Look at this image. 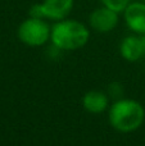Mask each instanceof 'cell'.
<instances>
[{
    "mask_svg": "<svg viewBox=\"0 0 145 146\" xmlns=\"http://www.w3.org/2000/svg\"><path fill=\"white\" fill-rule=\"evenodd\" d=\"M108 121L113 129L121 133H131L143 126L145 109L132 99H117L108 108Z\"/></svg>",
    "mask_w": 145,
    "mask_h": 146,
    "instance_id": "1",
    "label": "cell"
},
{
    "mask_svg": "<svg viewBox=\"0 0 145 146\" xmlns=\"http://www.w3.org/2000/svg\"><path fill=\"white\" fill-rule=\"evenodd\" d=\"M90 38L87 26L76 19H62L51 26L50 42L63 51H73L84 48Z\"/></svg>",
    "mask_w": 145,
    "mask_h": 146,
    "instance_id": "2",
    "label": "cell"
},
{
    "mask_svg": "<svg viewBox=\"0 0 145 146\" xmlns=\"http://www.w3.org/2000/svg\"><path fill=\"white\" fill-rule=\"evenodd\" d=\"M51 27L44 18L28 17L17 30V36L22 44L31 48H39L50 41Z\"/></svg>",
    "mask_w": 145,
    "mask_h": 146,
    "instance_id": "3",
    "label": "cell"
},
{
    "mask_svg": "<svg viewBox=\"0 0 145 146\" xmlns=\"http://www.w3.org/2000/svg\"><path fill=\"white\" fill-rule=\"evenodd\" d=\"M120 13L109 9L107 7H100L92 10L89 15V26L94 31L100 33H108L113 31L120 22Z\"/></svg>",
    "mask_w": 145,
    "mask_h": 146,
    "instance_id": "4",
    "label": "cell"
},
{
    "mask_svg": "<svg viewBox=\"0 0 145 146\" xmlns=\"http://www.w3.org/2000/svg\"><path fill=\"white\" fill-rule=\"evenodd\" d=\"M126 26L136 35H145V1H131L123 12Z\"/></svg>",
    "mask_w": 145,
    "mask_h": 146,
    "instance_id": "5",
    "label": "cell"
},
{
    "mask_svg": "<svg viewBox=\"0 0 145 146\" xmlns=\"http://www.w3.org/2000/svg\"><path fill=\"white\" fill-rule=\"evenodd\" d=\"M73 5L74 0H44L40 3L44 19L54 22L66 19L73 9Z\"/></svg>",
    "mask_w": 145,
    "mask_h": 146,
    "instance_id": "6",
    "label": "cell"
},
{
    "mask_svg": "<svg viewBox=\"0 0 145 146\" xmlns=\"http://www.w3.org/2000/svg\"><path fill=\"white\" fill-rule=\"evenodd\" d=\"M120 54L127 62H138L144 56L140 35L126 36L120 44Z\"/></svg>",
    "mask_w": 145,
    "mask_h": 146,
    "instance_id": "7",
    "label": "cell"
},
{
    "mask_svg": "<svg viewBox=\"0 0 145 146\" xmlns=\"http://www.w3.org/2000/svg\"><path fill=\"white\" fill-rule=\"evenodd\" d=\"M82 106L91 114H100L109 108V96L99 90H90L82 98Z\"/></svg>",
    "mask_w": 145,
    "mask_h": 146,
    "instance_id": "8",
    "label": "cell"
},
{
    "mask_svg": "<svg viewBox=\"0 0 145 146\" xmlns=\"http://www.w3.org/2000/svg\"><path fill=\"white\" fill-rule=\"evenodd\" d=\"M104 7L109 8V9L114 10L117 13H123L125 9L128 7L131 0H100Z\"/></svg>",
    "mask_w": 145,
    "mask_h": 146,
    "instance_id": "9",
    "label": "cell"
},
{
    "mask_svg": "<svg viewBox=\"0 0 145 146\" xmlns=\"http://www.w3.org/2000/svg\"><path fill=\"white\" fill-rule=\"evenodd\" d=\"M108 90H109V96H112L114 99H121L123 95V86L118 82L110 83Z\"/></svg>",
    "mask_w": 145,
    "mask_h": 146,
    "instance_id": "10",
    "label": "cell"
},
{
    "mask_svg": "<svg viewBox=\"0 0 145 146\" xmlns=\"http://www.w3.org/2000/svg\"><path fill=\"white\" fill-rule=\"evenodd\" d=\"M141 36V44H143V51H144V56H145V35H140Z\"/></svg>",
    "mask_w": 145,
    "mask_h": 146,
    "instance_id": "11",
    "label": "cell"
}]
</instances>
